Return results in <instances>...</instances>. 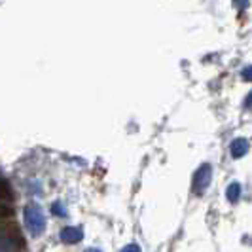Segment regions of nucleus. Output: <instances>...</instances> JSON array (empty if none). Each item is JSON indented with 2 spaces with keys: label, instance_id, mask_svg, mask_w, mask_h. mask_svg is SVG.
I'll return each mask as SVG.
<instances>
[{
  "label": "nucleus",
  "instance_id": "obj_1",
  "mask_svg": "<svg viewBox=\"0 0 252 252\" xmlns=\"http://www.w3.org/2000/svg\"><path fill=\"white\" fill-rule=\"evenodd\" d=\"M25 249V241L23 235L19 233V229L13 224H8L6 220H2L0 227V252H19Z\"/></svg>",
  "mask_w": 252,
  "mask_h": 252
},
{
  "label": "nucleus",
  "instance_id": "obj_2",
  "mask_svg": "<svg viewBox=\"0 0 252 252\" xmlns=\"http://www.w3.org/2000/svg\"><path fill=\"white\" fill-rule=\"evenodd\" d=\"M25 224H27V229H29V233L31 235H42L44 233V229H46V216L44 213L40 211V207L36 205H27L25 207Z\"/></svg>",
  "mask_w": 252,
  "mask_h": 252
},
{
  "label": "nucleus",
  "instance_id": "obj_3",
  "mask_svg": "<svg viewBox=\"0 0 252 252\" xmlns=\"http://www.w3.org/2000/svg\"><path fill=\"white\" fill-rule=\"evenodd\" d=\"M211 178H213V167L209 163H203L195 173H193V191L197 195L205 193V189L211 186Z\"/></svg>",
  "mask_w": 252,
  "mask_h": 252
},
{
  "label": "nucleus",
  "instance_id": "obj_4",
  "mask_svg": "<svg viewBox=\"0 0 252 252\" xmlns=\"http://www.w3.org/2000/svg\"><path fill=\"white\" fill-rule=\"evenodd\" d=\"M84 239V229L80 226H66L61 229V241L66 245H76Z\"/></svg>",
  "mask_w": 252,
  "mask_h": 252
},
{
  "label": "nucleus",
  "instance_id": "obj_5",
  "mask_svg": "<svg viewBox=\"0 0 252 252\" xmlns=\"http://www.w3.org/2000/svg\"><path fill=\"white\" fill-rule=\"evenodd\" d=\"M249 148H251V144H249L247 139H235L229 144V154H231V158L239 159V158H243L249 152Z\"/></svg>",
  "mask_w": 252,
  "mask_h": 252
},
{
  "label": "nucleus",
  "instance_id": "obj_6",
  "mask_svg": "<svg viewBox=\"0 0 252 252\" xmlns=\"http://www.w3.org/2000/svg\"><path fill=\"white\" fill-rule=\"evenodd\" d=\"M226 197L229 203H237L241 197V184L239 182H231L226 189Z\"/></svg>",
  "mask_w": 252,
  "mask_h": 252
},
{
  "label": "nucleus",
  "instance_id": "obj_7",
  "mask_svg": "<svg viewBox=\"0 0 252 252\" xmlns=\"http://www.w3.org/2000/svg\"><path fill=\"white\" fill-rule=\"evenodd\" d=\"M2 205H8V201H15V193H13L12 189H10V184H8V180L4 178L2 180Z\"/></svg>",
  "mask_w": 252,
  "mask_h": 252
},
{
  "label": "nucleus",
  "instance_id": "obj_8",
  "mask_svg": "<svg viewBox=\"0 0 252 252\" xmlns=\"http://www.w3.org/2000/svg\"><path fill=\"white\" fill-rule=\"evenodd\" d=\"M51 211H53V215H57V216H66V213H64V207L61 205V203H53Z\"/></svg>",
  "mask_w": 252,
  "mask_h": 252
},
{
  "label": "nucleus",
  "instance_id": "obj_9",
  "mask_svg": "<svg viewBox=\"0 0 252 252\" xmlns=\"http://www.w3.org/2000/svg\"><path fill=\"white\" fill-rule=\"evenodd\" d=\"M241 78H243V80H247V82H252V64L251 66H247V68H243Z\"/></svg>",
  "mask_w": 252,
  "mask_h": 252
},
{
  "label": "nucleus",
  "instance_id": "obj_10",
  "mask_svg": "<svg viewBox=\"0 0 252 252\" xmlns=\"http://www.w3.org/2000/svg\"><path fill=\"white\" fill-rule=\"evenodd\" d=\"M120 252H140V247L139 245H127V247H124Z\"/></svg>",
  "mask_w": 252,
  "mask_h": 252
},
{
  "label": "nucleus",
  "instance_id": "obj_11",
  "mask_svg": "<svg viewBox=\"0 0 252 252\" xmlns=\"http://www.w3.org/2000/svg\"><path fill=\"white\" fill-rule=\"evenodd\" d=\"M243 104H245V108H252V91L245 97V102H243Z\"/></svg>",
  "mask_w": 252,
  "mask_h": 252
},
{
  "label": "nucleus",
  "instance_id": "obj_12",
  "mask_svg": "<svg viewBox=\"0 0 252 252\" xmlns=\"http://www.w3.org/2000/svg\"><path fill=\"white\" fill-rule=\"evenodd\" d=\"M235 6H237V8H249V2H237Z\"/></svg>",
  "mask_w": 252,
  "mask_h": 252
},
{
  "label": "nucleus",
  "instance_id": "obj_13",
  "mask_svg": "<svg viewBox=\"0 0 252 252\" xmlns=\"http://www.w3.org/2000/svg\"><path fill=\"white\" fill-rule=\"evenodd\" d=\"M86 252H101V251H99V249H88Z\"/></svg>",
  "mask_w": 252,
  "mask_h": 252
}]
</instances>
